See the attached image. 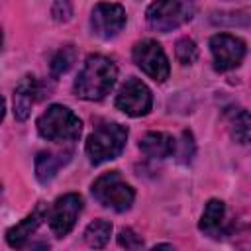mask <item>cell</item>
Here are the masks:
<instances>
[{
    "mask_svg": "<svg viewBox=\"0 0 251 251\" xmlns=\"http://www.w3.org/2000/svg\"><path fill=\"white\" fill-rule=\"evenodd\" d=\"M51 14H53V18L57 22H67L71 18V14H73V8H71L69 2H55Z\"/></svg>",
    "mask_w": 251,
    "mask_h": 251,
    "instance_id": "cell-23",
    "label": "cell"
},
{
    "mask_svg": "<svg viewBox=\"0 0 251 251\" xmlns=\"http://www.w3.org/2000/svg\"><path fill=\"white\" fill-rule=\"evenodd\" d=\"M118 243H120V247L127 249V251H139V249L143 247V239H141V235H137L131 227H124V229L120 231V235H118Z\"/></svg>",
    "mask_w": 251,
    "mask_h": 251,
    "instance_id": "cell-21",
    "label": "cell"
},
{
    "mask_svg": "<svg viewBox=\"0 0 251 251\" xmlns=\"http://www.w3.org/2000/svg\"><path fill=\"white\" fill-rule=\"evenodd\" d=\"M153 106V94L139 78H129L116 96V108L131 118L147 116Z\"/></svg>",
    "mask_w": 251,
    "mask_h": 251,
    "instance_id": "cell-7",
    "label": "cell"
},
{
    "mask_svg": "<svg viewBox=\"0 0 251 251\" xmlns=\"http://www.w3.org/2000/svg\"><path fill=\"white\" fill-rule=\"evenodd\" d=\"M210 51L214 59V69L220 73L235 69L245 57V43L229 33H218L210 39Z\"/></svg>",
    "mask_w": 251,
    "mask_h": 251,
    "instance_id": "cell-8",
    "label": "cell"
},
{
    "mask_svg": "<svg viewBox=\"0 0 251 251\" xmlns=\"http://www.w3.org/2000/svg\"><path fill=\"white\" fill-rule=\"evenodd\" d=\"M124 25H126V10L122 4L100 2L92 8L90 27L94 35L102 39H110V37H116L124 29Z\"/></svg>",
    "mask_w": 251,
    "mask_h": 251,
    "instance_id": "cell-10",
    "label": "cell"
},
{
    "mask_svg": "<svg viewBox=\"0 0 251 251\" xmlns=\"http://www.w3.org/2000/svg\"><path fill=\"white\" fill-rule=\"evenodd\" d=\"M133 63L153 80L157 82H165L169 78L171 67H169V59L163 51V47L155 41V39H143L137 41L133 45Z\"/></svg>",
    "mask_w": 251,
    "mask_h": 251,
    "instance_id": "cell-6",
    "label": "cell"
},
{
    "mask_svg": "<svg viewBox=\"0 0 251 251\" xmlns=\"http://www.w3.org/2000/svg\"><path fill=\"white\" fill-rule=\"evenodd\" d=\"M175 55H176L178 63H182V65H192V63L198 59V47H196V43H194L190 37H182V39L176 41Z\"/></svg>",
    "mask_w": 251,
    "mask_h": 251,
    "instance_id": "cell-19",
    "label": "cell"
},
{
    "mask_svg": "<svg viewBox=\"0 0 251 251\" xmlns=\"http://www.w3.org/2000/svg\"><path fill=\"white\" fill-rule=\"evenodd\" d=\"M71 151H39L35 157V176L41 184H49L57 171L71 161Z\"/></svg>",
    "mask_w": 251,
    "mask_h": 251,
    "instance_id": "cell-13",
    "label": "cell"
},
{
    "mask_svg": "<svg viewBox=\"0 0 251 251\" xmlns=\"http://www.w3.org/2000/svg\"><path fill=\"white\" fill-rule=\"evenodd\" d=\"M127 141V127L118 122L98 126L86 139V155L92 165H102L120 157Z\"/></svg>",
    "mask_w": 251,
    "mask_h": 251,
    "instance_id": "cell-3",
    "label": "cell"
},
{
    "mask_svg": "<svg viewBox=\"0 0 251 251\" xmlns=\"http://www.w3.org/2000/svg\"><path fill=\"white\" fill-rule=\"evenodd\" d=\"M194 16V4L190 2H153L147 8V24L151 29L169 33L186 22H190Z\"/></svg>",
    "mask_w": 251,
    "mask_h": 251,
    "instance_id": "cell-5",
    "label": "cell"
},
{
    "mask_svg": "<svg viewBox=\"0 0 251 251\" xmlns=\"http://www.w3.org/2000/svg\"><path fill=\"white\" fill-rule=\"evenodd\" d=\"M82 210V198L76 192L63 194L55 200L49 212V227L57 237H65L76 224V218Z\"/></svg>",
    "mask_w": 251,
    "mask_h": 251,
    "instance_id": "cell-9",
    "label": "cell"
},
{
    "mask_svg": "<svg viewBox=\"0 0 251 251\" xmlns=\"http://www.w3.org/2000/svg\"><path fill=\"white\" fill-rule=\"evenodd\" d=\"M226 120H227L229 135L237 143H249L251 141V114L247 110L231 106L226 110Z\"/></svg>",
    "mask_w": 251,
    "mask_h": 251,
    "instance_id": "cell-16",
    "label": "cell"
},
{
    "mask_svg": "<svg viewBox=\"0 0 251 251\" xmlns=\"http://www.w3.org/2000/svg\"><path fill=\"white\" fill-rule=\"evenodd\" d=\"M192 155H194V141H192V133H190V131H182L178 159H180V163H188Z\"/></svg>",
    "mask_w": 251,
    "mask_h": 251,
    "instance_id": "cell-22",
    "label": "cell"
},
{
    "mask_svg": "<svg viewBox=\"0 0 251 251\" xmlns=\"http://www.w3.org/2000/svg\"><path fill=\"white\" fill-rule=\"evenodd\" d=\"M92 196L106 208H112L116 212H126L131 208L135 192L133 188L120 176L118 171H110L100 175L92 182Z\"/></svg>",
    "mask_w": 251,
    "mask_h": 251,
    "instance_id": "cell-4",
    "label": "cell"
},
{
    "mask_svg": "<svg viewBox=\"0 0 251 251\" xmlns=\"http://www.w3.org/2000/svg\"><path fill=\"white\" fill-rule=\"evenodd\" d=\"M37 131L49 141H76L82 131V122L67 106L53 104L37 118Z\"/></svg>",
    "mask_w": 251,
    "mask_h": 251,
    "instance_id": "cell-2",
    "label": "cell"
},
{
    "mask_svg": "<svg viewBox=\"0 0 251 251\" xmlns=\"http://www.w3.org/2000/svg\"><path fill=\"white\" fill-rule=\"evenodd\" d=\"M149 251H175V247L169 245V243H159V245H155V247L149 249Z\"/></svg>",
    "mask_w": 251,
    "mask_h": 251,
    "instance_id": "cell-24",
    "label": "cell"
},
{
    "mask_svg": "<svg viewBox=\"0 0 251 251\" xmlns=\"http://www.w3.org/2000/svg\"><path fill=\"white\" fill-rule=\"evenodd\" d=\"M210 20L216 25H249L251 24V16L245 12H220V14H214Z\"/></svg>",
    "mask_w": 251,
    "mask_h": 251,
    "instance_id": "cell-20",
    "label": "cell"
},
{
    "mask_svg": "<svg viewBox=\"0 0 251 251\" xmlns=\"http://www.w3.org/2000/svg\"><path fill=\"white\" fill-rule=\"evenodd\" d=\"M118 69L112 59L104 55H88L78 76L75 78L73 90L82 100H102L116 84Z\"/></svg>",
    "mask_w": 251,
    "mask_h": 251,
    "instance_id": "cell-1",
    "label": "cell"
},
{
    "mask_svg": "<svg viewBox=\"0 0 251 251\" xmlns=\"http://www.w3.org/2000/svg\"><path fill=\"white\" fill-rule=\"evenodd\" d=\"M112 235V224L106 220H94L84 229V241L92 249H102Z\"/></svg>",
    "mask_w": 251,
    "mask_h": 251,
    "instance_id": "cell-17",
    "label": "cell"
},
{
    "mask_svg": "<svg viewBox=\"0 0 251 251\" xmlns=\"http://www.w3.org/2000/svg\"><path fill=\"white\" fill-rule=\"evenodd\" d=\"M139 149L151 159H165L176 151V141L163 131H149L141 137Z\"/></svg>",
    "mask_w": 251,
    "mask_h": 251,
    "instance_id": "cell-14",
    "label": "cell"
},
{
    "mask_svg": "<svg viewBox=\"0 0 251 251\" xmlns=\"http://www.w3.org/2000/svg\"><path fill=\"white\" fill-rule=\"evenodd\" d=\"M47 249H49V245H45V243H37L33 247V251H47Z\"/></svg>",
    "mask_w": 251,
    "mask_h": 251,
    "instance_id": "cell-25",
    "label": "cell"
},
{
    "mask_svg": "<svg viewBox=\"0 0 251 251\" xmlns=\"http://www.w3.org/2000/svg\"><path fill=\"white\" fill-rule=\"evenodd\" d=\"M224 222H226V204L216 198L208 200L198 224L200 229L210 237H220V233H224Z\"/></svg>",
    "mask_w": 251,
    "mask_h": 251,
    "instance_id": "cell-15",
    "label": "cell"
},
{
    "mask_svg": "<svg viewBox=\"0 0 251 251\" xmlns=\"http://www.w3.org/2000/svg\"><path fill=\"white\" fill-rule=\"evenodd\" d=\"M75 59H76V49H75L73 45L61 47V49L53 55V59H51V75H53V76L65 75V73L73 67Z\"/></svg>",
    "mask_w": 251,
    "mask_h": 251,
    "instance_id": "cell-18",
    "label": "cell"
},
{
    "mask_svg": "<svg viewBox=\"0 0 251 251\" xmlns=\"http://www.w3.org/2000/svg\"><path fill=\"white\" fill-rule=\"evenodd\" d=\"M37 94H39V82L35 76L27 75L18 82V86L14 90V116H16V120H20V122L27 120L33 102L39 98Z\"/></svg>",
    "mask_w": 251,
    "mask_h": 251,
    "instance_id": "cell-12",
    "label": "cell"
},
{
    "mask_svg": "<svg viewBox=\"0 0 251 251\" xmlns=\"http://www.w3.org/2000/svg\"><path fill=\"white\" fill-rule=\"evenodd\" d=\"M45 216H47V206H45L43 202H39V204L35 206V210H33L29 216H25L20 224L12 226V227L6 231V241H8V245L14 247V249L24 247V243L29 239V235L41 226V222L45 220Z\"/></svg>",
    "mask_w": 251,
    "mask_h": 251,
    "instance_id": "cell-11",
    "label": "cell"
}]
</instances>
